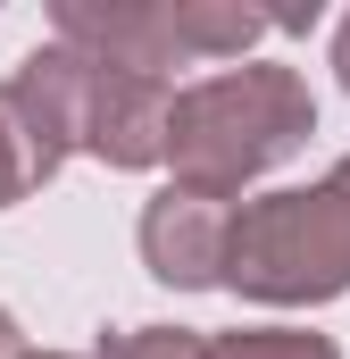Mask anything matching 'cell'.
I'll list each match as a JSON object with an SVG mask.
<instances>
[{
    "instance_id": "1",
    "label": "cell",
    "mask_w": 350,
    "mask_h": 359,
    "mask_svg": "<svg viewBox=\"0 0 350 359\" xmlns=\"http://www.w3.org/2000/svg\"><path fill=\"white\" fill-rule=\"evenodd\" d=\"M309 134H317V100L292 67H267V59L217 67V76L183 84L167 109L175 192H200V201L234 209V192L259 184L267 168H284L292 151H309Z\"/></svg>"
},
{
    "instance_id": "2",
    "label": "cell",
    "mask_w": 350,
    "mask_h": 359,
    "mask_svg": "<svg viewBox=\"0 0 350 359\" xmlns=\"http://www.w3.org/2000/svg\"><path fill=\"white\" fill-rule=\"evenodd\" d=\"M225 284L275 309L350 292V159H334L326 184L242 201L225 226Z\"/></svg>"
},
{
    "instance_id": "3",
    "label": "cell",
    "mask_w": 350,
    "mask_h": 359,
    "mask_svg": "<svg viewBox=\"0 0 350 359\" xmlns=\"http://www.w3.org/2000/svg\"><path fill=\"white\" fill-rule=\"evenodd\" d=\"M259 34L275 25L267 8H242V0H59L50 8V42L84 50L100 67H134V76L242 59Z\"/></svg>"
},
{
    "instance_id": "4",
    "label": "cell",
    "mask_w": 350,
    "mask_h": 359,
    "mask_svg": "<svg viewBox=\"0 0 350 359\" xmlns=\"http://www.w3.org/2000/svg\"><path fill=\"white\" fill-rule=\"evenodd\" d=\"M84 117V59L67 42H42L0 84V209H17L34 184H50L76 151Z\"/></svg>"
},
{
    "instance_id": "5",
    "label": "cell",
    "mask_w": 350,
    "mask_h": 359,
    "mask_svg": "<svg viewBox=\"0 0 350 359\" xmlns=\"http://www.w3.org/2000/svg\"><path fill=\"white\" fill-rule=\"evenodd\" d=\"M84 59V50H76ZM167 76H134V67H100L84 59V117H76V151L108 168H167Z\"/></svg>"
},
{
    "instance_id": "6",
    "label": "cell",
    "mask_w": 350,
    "mask_h": 359,
    "mask_svg": "<svg viewBox=\"0 0 350 359\" xmlns=\"http://www.w3.org/2000/svg\"><path fill=\"white\" fill-rule=\"evenodd\" d=\"M225 226H234V209L225 201H200V192H159L150 209H142V268L175 284V292H209V284H225Z\"/></svg>"
},
{
    "instance_id": "7",
    "label": "cell",
    "mask_w": 350,
    "mask_h": 359,
    "mask_svg": "<svg viewBox=\"0 0 350 359\" xmlns=\"http://www.w3.org/2000/svg\"><path fill=\"white\" fill-rule=\"evenodd\" d=\"M200 359H342L326 334H300V326H251V334H217L200 343Z\"/></svg>"
},
{
    "instance_id": "8",
    "label": "cell",
    "mask_w": 350,
    "mask_h": 359,
    "mask_svg": "<svg viewBox=\"0 0 350 359\" xmlns=\"http://www.w3.org/2000/svg\"><path fill=\"white\" fill-rule=\"evenodd\" d=\"M92 359H200V334L192 326H125V334H108Z\"/></svg>"
},
{
    "instance_id": "9",
    "label": "cell",
    "mask_w": 350,
    "mask_h": 359,
    "mask_svg": "<svg viewBox=\"0 0 350 359\" xmlns=\"http://www.w3.org/2000/svg\"><path fill=\"white\" fill-rule=\"evenodd\" d=\"M334 76H342V92H350V17H342V34H334Z\"/></svg>"
},
{
    "instance_id": "10",
    "label": "cell",
    "mask_w": 350,
    "mask_h": 359,
    "mask_svg": "<svg viewBox=\"0 0 350 359\" xmlns=\"http://www.w3.org/2000/svg\"><path fill=\"white\" fill-rule=\"evenodd\" d=\"M0 359H17V318L0 309Z\"/></svg>"
},
{
    "instance_id": "11",
    "label": "cell",
    "mask_w": 350,
    "mask_h": 359,
    "mask_svg": "<svg viewBox=\"0 0 350 359\" xmlns=\"http://www.w3.org/2000/svg\"><path fill=\"white\" fill-rule=\"evenodd\" d=\"M17 359H67V351H17Z\"/></svg>"
}]
</instances>
